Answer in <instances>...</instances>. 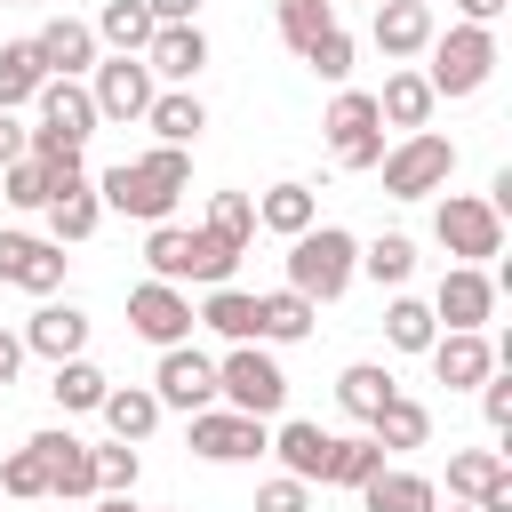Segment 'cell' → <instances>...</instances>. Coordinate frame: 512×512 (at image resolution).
Wrapping results in <instances>:
<instances>
[{
	"label": "cell",
	"instance_id": "6da1fadb",
	"mask_svg": "<svg viewBox=\"0 0 512 512\" xmlns=\"http://www.w3.org/2000/svg\"><path fill=\"white\" fill-rule=\"evenodd\" d=\"M184 192H192V152L184 144H152V152H136V160H120V168L96 176V200L120 208V216H136V224H168Z\"/></svg>",
	"mask_w": 512,
	"mask_h": 512
},
{
	"label": "cell",
	"instance_id": "7a4b0ae2",
	"mask_svg": "<svg viewBox=\"0 0 512 512\" xmlns=\"http://www.w3.org/2000/svg\"><path fill=\"white\" fill-rule=\"evenodd\" d=\"M360 280V240L344 224H304L288 240V288L312 296V304H336L344 288Z\"/></svg>",
	"mask_w": 512,
	"mask_h": 512
},
{
	"label": "cell",
	"instance_id": "3957f363",
	"mask_svg": "<svg viewBox=\"0 0 512 512\" xmlns=\"http://www.w3.org/2000/svg\"><path fill=\"white\" fill-rule=\"evenodd\" d=\"M424 56H432V64H424L432 96H480V88L496 80V64H504L496 24H448V32H432Z\"/></svg>",
	"mask_w": 512,
	"mask_h": 512
},
{
	"label": "cell",
	"instance_id": "277c9868",
	"mask_svg": "<svg viewBox=\"0 0 512 512\" xmlns=\"http://www.w3.org/2000/svg\"><path fill=\"white\" fill-rule=\"evenodd\" d=\"M216 400L272 424V416L288 408V368L272 360V344H224V360H216Z\"/></svg>",
	"mask_w": 512,
	"mask_h": 512
},
{
	"label": "cell",
	"instance_id": "5b68a950",
	"mask_svg": "<svg viewBox=\"0 0 512 512\" xmlns=\"http://www.w3.org/2000/svg\"><path fill=\"white\" fill-rule=\"evenodd\" d=\"M384 192L392 200H432V192H448V176H456V144L448 136H432V128H408L400 144H384Z\"/></svg>",
	"mask_w": 512,
	"mask_h": 512
},
{
	"label": "cell",
	"instance_id": "8992f818",
	"mask_svg": "<svg viewBox=\"0 0 512 512\" xmlns=\"http://www.w3.org/2000/svg\"><path fill=\"white\" fill-rule=\"evenodd\" d=\"M432 240H440L456 264H488V256H504V216L488 208V192H440Z\"/></svg>",
	"mask_w": 512,
	"mask_h": 512
},
{
	"label": "cell",
	"instance_id": "52a82bcc",
	"mask_svg": "<svg viewBox=\"0 0 512 512\" xmlns=\"http://www.w3.org/2000/svg\"><path fill=\"white\" fill-rule=\"evenodd\" d=\"M32 104H40V128H32V144H24V152H80V144L96 136V96H88V80L48 72Z\"/></svg>",
	"mask_w": 512,
	"mask_h": 512
},
{
	"label": "cell",
	"instance_id": "ba28073f",
	"mask_svg": "<svg viewBox=\"0 0 512 512\" xmlns=\"http://www.w3.org/2000/svg\"><path fill=\"white\" fill-rule=\"evenodd\" d=\"M320 136H328V160L336 168H376L384 160V120H376V88H336V104H328V120H320Z\"/></svg>",
	"mask_w": 512,
	"mask_h": 512
},
{
	"label": "cell",
	"instance_id": "9c48e42d",
	"mask_svg": "<svg viewBox=\"0 0 512 512\" xmlns=\"http://www.w3.org/2000/svg\"><path fill=\"white\" fill-rule=\"evenodd\" d=\"M184 440H192V456L200 464H256V456H272V424L264 416H240V408H200V416H184Z\"/></svg>",
	"mask_w": 512,
	"mask_h": 512
},
{
	"label": "cell",
	"instance_id": "30bf717a",
	"mask_svg": "<svg viewBox=\"0 0 512 512\" xmlns=\"http://www.w3.org/2000/svg\"><path fill=\"white\" fill-rule=\"evenodd\" d=\"M152 400H160V408H176V416L216 408V360H208L200 344H168V352L152 360Z\"/></svg>",
	"mask_w": 512,
	"mask_h": 512
},
{
	"label": "cell",
	"instance_id": "8fae6325",
	"mask_svg": "<svg viewBox=\"0 0 512 512\" xmlns=\"http://www.w3.org/2000/svg\"><path fill=\"white\" fill-rule=\"evenodd\" d=\"M128 328H136L152 352L192 344V296H184L176 280H136V288H128Z\"/></svg>",
	"mask_w": 512,
	"mask_h": 512
},
{
	"label": "cell",
	"instance_id": "7c38bea8",
	"mask_svg": "<svg viewBox=\"0 0 512 512\" xmlns=\"http://www.w3.org/2000/svg\"><path fill=\"white\" fill-rule=\"evenodd\" d=\"M152 64L144 56H96L88 64V96H96V120H144L152 104Z\"/></svg>",
	"mask_w": 512,
	"mask_h": 512
},
{
	"label": "cell",
	"instance_id": "4fadbf2b",
	"mask_svg": "<svg viewBox=\"0 0 512 512\" xmlns=\"http://www.w3.org/2000/svg\"><path fill=\"white\" fill-rule=\"evenodd\" d=\"M424 304H432L440 328H488V320H496V272H488V264H448Z\"/></svg>",
	"mask_w": 512,
	"mask_h": 512
},
{
	"label": "cell",
	"instance_id": "5bb4252c",
	"mask_svg": "<svg viewBox=\"0 0 512 512\" xmlns=\"http://www.w3.org/2000/svg\"><path fill=\"white\" fill-rule=\"evenodd\" d=\"M64 248L48 240V232H0V280L8 288H24V296H56L64 288Z\"/></svg>",
	"mask_w": 512,
	"mask_h": 512
},
{
	"label": "cell",
	"instance_id": "9a60e30c",
	"mask_svg": "<svg viewBox=\"0 0 512 512\" xmlns=\"http://www.w3.org/2000/svg\"><path fill=\"white\" fill-rule=\"evenodd\" d=\"M448 496L480 504V512H512V464H504V448H456L448 456Z\"/></svg>",
	"mask_w": 512,
	"mask_h": 512
},
{
	"label": "cell",
	"instance_id": "2e32d148",
	"mask_svg": "<svg viewBox=\"0 0 512 512\" xmlns=\"http://www.w3.org/2000/svg\"><path fill=\"white\" fill-rule=\"evenodd\" d=\"M32 440H40V456H48V496H56V504H88V496H96V448H88L72 424L32 432Z\"/></svg>",
	"mask_w": 512,
	"mask_h": 512
},
{
	"label": "cell",
	"instance_id": "e0dca14e",
	"mask_svg": "<svg viewBox=\"0 0 512 512\" xmlns=\"http://www.w3.org/2000/svg\"><path fill=\"white\" fill-rule=\"evenodd\" d=\"M432 32H440L432 0H376V8H368V40H376L392 64L424 56V48H432Z\"/></svg>",
	"mask_w": 512,
	"mask_h": 512
},
{
	"label": "cell",
	"instance_id": "ac0fdd59",
	"mask_svg": "<svg viewBox=\"0 0 512 512\" xmlns=\"http://www.w3.org/2000/svg\"><path fill=\"white\" fill-rule=\"evenodd\" d=\"M424 360H432V376H440L448 392H472V384L496 368V344H488V328H440V336L424 344Z\"/></svg>",
	"mask_w": 512,
	"mask_h": 512
},
{
	"label": "cell",
	"instance_id": "d6986e66",
	"mask_svg": "<svg viewBox=\"0 0 512 512\" xmlns=\"http://www.w3.org/2000/svg\"><path fill=\"white\" fill-rule=\"evenodd\" d=\"M144 64H152L160 88H192V80L208 72V32H200V24H160V32L144 40Z\"/></svg>",
	"mask_w": 512,
	"mask_h": 512
},
{
	"label": "cell",
	"instance_id": "ffe728a7",
	"mask_svg": "<svg viewBox=\"0 0 512 512\" xmlns=\"http://www.w3.org/2000/svg\"><path fill=\"white\" fill-rule=\"evenodd\" d=\"M32 56H40V72L88 80V64H96L104 48H96V24H80V16H48V24L32 32Z\"/></svg>",
	"mask_w": 512,
	"mask_h": 512
},
{
	"label": "cell",
	"instance_id": "44dd1931",
	"mask_svg": "<svg viewBox=\"0 0 512 512\" xmlns=\"http://www.w3.org/2000/svg\"><path fill=\"white\" fill-rule=\"evenodd\" d=\"M352 496H360V512H440V480H424L408 464H376Z\"/></svg>",
	"mask_w": 512,
	"mask_h": 512
},
{
	"label": "cell",
	"instance_id": "7402d4cb",
	"mask_svg": "<svg viewBox=\"0 0 512 512\" xmlns=\"http://www.w3.org/2000/svg\"><path fill=\"white\" fill-rule=\"evenodd\" d=\"M192 328H216L224 344H264V304L224 280V288H208V296L192 304Z\"/></svg>",
	"mask_w": 512,
	"mask_h": 512
},
{
	"label": "cell",
	"instance_id": "603a6c76",
	"mask_svg": "<svg viewBox=\"0 0 512 512\" xmlns=\"http://www.w3.org/2000/svg\"><path fill=\"white\" fill-rule=\"evenodd\" d=\"M24 352H40L48 368H56V360H72V352H88V312H80V304L40 296V312L24 320Z\"/></svg>",
	"mask_w": 512,
	"mask_h": 512
},
{
	"label": "cell",
	"instance_id": "cb8c5ba5",
	"mask_svg": "<svg viewBox=\"0 0 512 512\" xmlns=\"http://www.w3.org/2000/svg\"><path fill=\"white\" fill-rule=\"evenodd\" d=\"M304 224H320V192H312L304 176H280V184H264V192H256V232L296 240Z\"/></svg>",
	"mask_w": 512,
	"mask_h": 512
},
{
	"label": "cell",
	"instance_id": "d4e9b609",
	"mask_svg": "<svg viewBox=\"0 0 512 512\" xmlns=\"http://www.w3.org/2000/svg\"><path fill=\"white\" fill-rule=\"evenodd\" d=\"M432 104H440V96H432V80H424L416 64L384 72V88H376V120H384V128H400V136H408V128H424V120H432Z\"/></svg>",
	"mask_w": 512,
	"mask_h": 512
},
{
	"label": "cell",
	"instance_id": "484cf974",
	"mask_svg": "<svg viewBox=\"0 0 512 512\" xmlns=\"http://www.w3.org/2000/svg\"><path fill=\"white\" fill-rule=\"evenodd\" d=\"M144 128L160 136V144H200V128H208V104L192 96V88H152V104H144Z\"/></svg>",
	"mask_w": 512,
	"mask_h": 512
},
{
	"label": "cell",
	"instance_id": "4316f807",
	"mask_svg": "<svg viewBox=\"0 0 512 512\" xmlns=\"http://www.w3.org/2000/svg\"><path fill=\"white\" fill-rule=\"evenodd\" d=\"M96 416H104V432H112V440H152L168 408L152 400V384H112V392L96 400Z\"/></svg>",
	"mask_w": 512,
	"mask_h": 512
},
{
	"label": "cell",
	"instance_id": "83f0119b",
	"mask_svg": "<svg viewBox=\"0 0 512 512\" xmlns=\"http://www.w3.org/2000/svg\"><path fill=\"white\" fill-rule=\"evenodd\" d=\"M328 448H336V432H320V424H304V416H288V424L272 432V456H280V472H296V480H328Z\"/></svg>",
	"mask_w": 512,
	"mask_h": 512
},
{
	"label": "cell",
	"instance_id": "f1b7e54d",
	"mask_svg": "<svg viewBox=\"0 0 512 512\" xmlns=\"http://www.w3.org/2000/svg\"><path fill=\"white\" fill-rule=\"evenodd\" d=\"M112 392V376L88 360V352H72V360H56V376H48V400L64 408V416H96V400Z\"/></svg>",
	"mask_w": 512,
	"mask_h": 512
},
{
	"label": "cell",
	"instance_id": "f546056e",
	"mask_svg": "<svg viewBox=\"0 0 512 512\" xmlns=\"http://www.w3.org/2000/svg\"><path fill=\"white\" fill-rule=\"evenodd\" d=\"M368 440H376L384 456H392V448H424V440H432V408L408 400V392H392V400L368 416Z\"/></svg>",
	"mask_w": 512,
	"mask_h": 512
},
{
	"label": "cell",
	"instance_id": "4dcf8cb0",
	"mask_svg": "<svg viewBox=\"0 0 512 512\" xmlns=\"http://www.w3.org/2000/svg\"><path fill=\"white\" fill-rule=\"evenodd\" d=\"M40 216H48V240H56V248H72V240H88V232L104 224V200H96V176H88V184H72V192H56V200H48Z\"/></svg>",
	"mask_w": 512,
	"mask_h": 512
},
{
	"label": "cell",
	"instance_id": "1f68e13d",
	"mask_svg": "<svg viewBox=\"0 0 512 512\" xmlns=\"http://www.w3.org/2000/svg\"><path fill=\"white\" fill-rule=\"evenodd\" d=\"M392 392H400V376H392L384 360H352V368L336 376V400H344V416H352V424H368Z\"/></svg>",
	"mask_w": 512,
	"mask_h": 512
},
{
	"label": "cell",
	"instance_id": "d6a6232c",
	"mask_svg": "<svg viewBox=\"0 0 512 512\" xmlns=\"http://www.w3.org/2000/svg\"><path fill=\"white\" fill-rule=\"evenodd\" d=\"M152 32H160V24H152L144 0H104V8H96V48H112V56H144Z\"/></svg>",
	"mask_w": 512,
	"mask_h": 512
},
{
	"label": "cell",
	"instance_id": "836d02e7",
	"mask_svg": "<svg viewBox=\"0 0 512 512\" xmlns=\"http://www.w3.org/2000/svg\"><path fill=\"white\" fill-rule=\"evenodd\" d=\"M256 304H264V344H304V336L320 328V304L296 296V288H272V296H256Z\"/></svg>",
	"mask_w": 512,
	"mask_h": 512
},
{
	"label": "cell",
	"instance_id": "e575fe53",
	"mask_svg": "<svg viewBox=\"0 0 512 512\" xmlns=\"http://www.w3.org/2000/svg\"><path fill=\"white\" fill-rule=\"evenodd\" d=\"M432 336H440L432 304H424V296H408V288H392V304H384V344H392V352H424Z\"/></svg>",
	"mask_w": 512,
	"mask_h": 512
},
{
	"label": "cell",
	"instance_id": "d590c367",
	"mask_svg": "<svg viewBox=\"0 0 512 512\" xmlns=\"http://www.w3.org/2000/svg\"><path fill=\"white\" fill-rule=\"evenodd\" d=\"M0 200H8V208H24V216H40V208L56 200V184H48V160H40V152L8 160V168H0Z\"/></svg>",
	"mask_w": 512,
	"mask_h": 512
},
{
	"label": "cell",
	"instance_id": "8d00e7d4",
	"mask_svg": "<svg viewBox=\"0 0 512 512\" xmlns=\"http://www.w3.org/2000/svg\"><path fill=\"white\" fill-rule=\"evenodd\" d=\"M360 272H368L376 288H408V272H416V240H408V232H376V240L360 248Z\"/></svg>",
	"mask_w": 512,
	"mask_h": 512
},
{
	"label": "cell",
	"instance_id": "74e56055",
	"mask_svg": "<svg viewBox=\"0 0 512 512\" xmlns=\"http://www.w3.org/2000/svg\"><path fill=\"white\" fill-rule=\"evenodd\" d=\"M40 56H32V40H0V112H16V104H32L40 96Z\"/></svg>",
	"mask_w": 512,
	"mask_h": 512
},
{
	"label": "cell",
	"instance_id": "f35d334b",
	"mask_svg": "<svg viewBox=\"0 0 512 512\" xmlns=\"http://www.w3.org/2000/svg\"><path fill=\"white\" fill-rule=\"evenodd\" d=\"M0 496H8V504H40V496H48V456H40V440L8 448V464H0Z\"/></svg>",
	"mask_w": 512,
	"mask_h": 512
},
{
	"label": "cell",
	"instance_id": "ab89813d",
	"mask_svg": "<svg viewBox=\"0 0 512 512\" xmlns=\"http://www.w3.org/2000/svg\"><path fill=\"white\" fill-rule=\"evenodd\" d=\"M144 264H152V280H176V288H184V272H192V232H184V224H152V232H144Z\"/></svg>",
	"mask_w": 512,
	"mask_h": 512
},
{
	"label": "cell",
	"instance_id": "60d3db41",
	"mask_svg": "<svg viewBox=\"0 0 512 512\" xmlns=\"http://www.w3.org/2000/svg\"><path fill=\"white\" fill-rule=\"evenodd\" d=\"M208 232H224L248 256V240H256V192H208Z\"/></svg>",
	"mask_w": 512,
	"mask_h": 512
},
{
	"label": "cell",
	"instance_id": "b9f144b4",
	"mask_svg": "<svg viewBox=\"0 0 512 512\" xmlns=\"http://www.w3.org/2000/svg\"><path fill=\"white\" fill-rule=\"evenodd\" d=\"M376 464H384V448H376L368 432H352V440H336V448H328V480H320V488H360Z\"/></svg>",
	"mask_w": 512,
	"mask_h": 512
},
{
	"label": "cell",
	"instance_id": "7bdbcfd3",
	"mask_svg": "<svg viewBox=\"0 0 512 512\" xmlns=\"http://www.w3.org/2000/svg\"><path fill=\"white\" fill-rule=\"evenodd\" d=\"M296 56H304L328 88H344V80H352V32H344V24H328V32H320V40H304Z\"/></svg>",
	"mask_w": 512,
	"mask_h": 512
},
{
	"label": "cell",
	"instance_id": "ee69618b",
	"mask_svg": "<svg viewBox=\"0 0 512 512\" xmlns=\"http://www.w3.org/2000/svg\"><path fill=\"white\" fill-rule=\"evenodd\" d=\"M136 472H144L136 440H112V448H96V496H136Z\"/></svg>",
	"mask_w": 512,
	"mask_h": 512
},
{
	"label": "cell",
	"instance_id": "f6af8a7d",
	"mask_svg": "<svg viewBox=\"0 0 512 512\" xmlns=\"http://www.w3.org/2000/svg\"><path fill=\"white\" fill-rule=\"evenodd\" d=\"M328 24H336V0H280V40H288V48L320 40Z\"/></svg>",
	"mask_w": 512,
	"mask_h": 512
},
{
	"label": "cell",
	"instance_id": "bcb514c9",
	"mask_svg": "<svg viewBox=\"0 0 512 512\" xmlns=\"http://www.w3.org/2000/svg\"><path fill=\"white\" fill-rule=\"evenodd\" d=\"M472 392H480V416H488V432H496V440H512V376H504V368H488Z\"/></svg>",
	"mask_w": 512,
	"mask_h": 512
},
{
	"label": "cell",
	"instance_id": "7dc6e473",
	"mask_svg": "<svg viewBox=\"0 0 512 512\" xmlns=\"http://www.w3.org/2000/svg\"><path fill=\"white\" fill-rule=\"evenodd\" d=\"M256 512H312V480H296V472H272V480L256 488Z\"/></svg>",
	"mask_w": 512,
	"mask_h": 512
},
{
	"label": "cell",
	"instance_id": "c3c4849f",
	"mask_svg": "<svg viewBox=\"0 0 512 512\" xmlns=\"http://www.w3.org/2000/svg\"><path fill=\"white\" fill-rule=\"evenodd\" d=\"M24 144H32V128H24L16 112H0V168H8V160H24Z\"/></svg>",
	"mask_w": 512,
	"mask_h": 512
},
{
	"label": "cell",
	"instance_id": "681fc988",
	"mask_svg": "<svg viewBox=\"0 0 512 512\" xmlns=\"http://www.w3.org/2000/svg\"><path fill=\"white\" fill-rule=\"evenodd\" d=\"M152 24H200V0H144Z\"/></svg>",
	"mask_w": 512,
	"mask_h": 512
},
{
	"label": "cell",
	"instance_id": "f907efd6",
	"mask_svg": "<svg viewBox=\"0 0 512 512\" xmlns=\"http://www.w3.org/2000/svg\"><path fill=\"white\" fill-rule=\"evenodd\" d=\"M16 368H24V336H16V328H0V392L16 384Z\"/></svg>",
	"mask_w": 512,
	"mask_h": 512
},
{
	"label": "cell",
	"instance_id": "816d5d0a",
	"mask_svg": "<svg viewBox=\"0 0 512 512\" xmlns=\"http://www.w3.org/2000/svg\"><path fill=\"white\" fill-rule=\"evenodd\" d=\"M512 0H456V24H496Z\"/></svg>",
	"mask_w": 512,
	"mask_h": 512
},
{
	"label": "cell",
	"instance_id": "f5cc1de1",
	"mask_svg": "<svg viewBox=\"0 0 512 512\" xmlns=\"http://www.w3.org/2000/svg\"><path fill=\"white\" fill-rule=\"evenodd\" d=\"M88 512H136V496H88Z\"/></svg>",
	"mask_w": 512,
	"mask_h": 512
},
{
	"label": "cell",
	"instance_id": "db71d44e",
	"mask_svg": "<svg viewBox=\"0 0 512 512\" xmlns=\"http://www.w3.org/2000/svg\"><path fill=\"white\" fill-rule=\"evenodd\" d=\"M136 512H176V504H136Z\"/></svg>",
	"mask_w": 512,
	"mask_h": 512
},
{
	"label": "cell",
	"instance_id": "11a10c76",
	"mask_svg": "<svg viewBox=\"0 0 512 512\" xmlns=\"http://www.w3.org/2000/svg\"><path fill=\"white\" fill-rule=\"evenodd\" d=\"M0 8H40V0H0Z\"/></svg>",
	"mask_w": 512,
	"mask_h": 512
},
{
	"label": "cell",
	"instance_id": "9f6ffc18",
	"mask_svg": "<svg viewBox=\"0 0 512 512\" xmlns=\"http://www.w3.org/2000/svg\"><path fill=\"white\" fill-rule=\"evenodd\" d=\"M448 512H480V504H448Z\"/></svg>",
	"mask_w": 512,
	"mask_h": 512
},
{
	"label": "cell",
	"instance_id": "6f0895ef",
	"mask_svg": "<svg viewBox=\"0 0 512 512\" xmlns=\"http://www.w3.org/2000/svg\"><path fill=\"white\" fill-rule=\"evenodd\" d=\"M0 504H8V496H0Z\"/></svg>",
	"mask_w": 512,
	"mask_h": 512
},
{
	"label": "cell",
	"instance_id": "680465c9",
	"mask_svg": "<svg viewBox=\"0 0 512 512\" xmlns=\"http://www.w3.org/2000/svg\"><path fill=\"white\" fill-rule=\"evenodd\" d=\"M368 8H376V0H368Z\"/></svg>",
	"mask_w": 512,
	"mask_h": 512
}]
</instances>
